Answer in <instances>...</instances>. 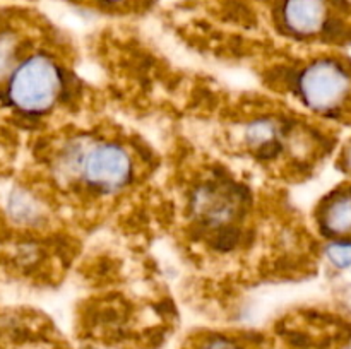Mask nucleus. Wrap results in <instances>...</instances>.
I'll use <instances>...</instances> for the list:
<instances>
[{
    "label": "nucleus",
    "instance_id": "423d86ee",
    "mask_svg": "<svg viewBox=\"0 0 351 349\" xmlns=\"http://www.w3.org/2000/svg\"><path fill=\"white\" fill-rule=\"evenodd\" d=\"M322 228L332 236H351V190H341L326 202Z\"/></svg>",
    "mask_w": 351,
    "mask_h": 349
},
{
    "label": "nucleus",
    "instance_id": "1a4fd4ad",
    "mask_svg": "<svg viewBox=\"0 0 351 349\" xmlns=\"http://www.w3.org/2000/svg\"><path fill=\"white\" fill-rule=\"evenodd\" d=\"M201 349H242V348H239V346L233 344V342L226 341V339L218 337V339H209V341H206Z\"/></svg>",
    "mask_w": 351,
    "mask_h": 349
},
{
    "label": "nucleus",
    "instance_id": "9b49d317",
    "mask_svg": "<svg viewBox=\"0 0 351 349\" xmlns=\"http://www.w3.org/2000/svg\"><path fill=\"white\" fill-rule=\"evenodd\" d=\"M98 2L105 3V5H122V3H129L132 0H98Z\"/></svg>",
    "mask_w": 351,
    "mask_h": 349
},
{
    "label": "nucleus",
    "instance_id": "39448f33",
    "mask_svg": "<svg viewBox=\"0 0 351 349\" xmlns=\"http://www.w3.org/2000/svg\"><path fill=\"white\" fill-rule=\"evenodd\" d=\"M280 17L291 34L312 38L331 24V0H281Z\"/></svg>",
    "mask_w": 351,
    "mask_h": 349
},
{
    "label": "nucleus",
    "instance_id": "7ed1b4c3",
    "mask_svg": "<svg viewBox=\"0 0 351 349\" xmlns=\"http://www.w3.org/2000/svg\"><path fill=\"white\" fill-rule=\"evenodd\" d=\"M82 174L93 188L113 192L129 183L132 177V159L123 147L101 144L84 157Z\"/></svg>",
    "mask_w": 351,
    "mask_h": 349
},
{
    "label": "nucleus",
    "instance_id": "0eeeda50",
    "mask_svg": "<svg viewBox=\"0 0 351 349\" xmlns=\"http://www.w3.org/2000/svg\"><path fill=\"white\" fill-rule=\"evenodd\" d=\"M328 259L338 269L351 266V242H335L328 246Z\"/></svg>",
    "mask_w": 351,
    "mask_h": 349
},
{
    "label": "nucleus",
    "instance_id": "6e6552de",
    "mask_svg": "<svg viewBox=\"0 0 351 349\" xmlns=\"http://www.w3.org/2000/svg\"><path fill=\"white\" fill-rule=\"evenodd\" d=\"M247 137L252 144L256 146H264L266 142H269L274 137V125L267 120H259V122H254L252 125L247 130Z\"/></svg>",
    "mask_w": 351,
    "mask_h": 349
},
{
    "label": "nucleus",
    "instance_id": "f03ea898",
    "mask_svg": "<svg viewBox=\"0 0 351 349\" xmlns=\"http://www.w3.org/2000/svg\"><path fill=\"white\" fill-rule=\"evenodd\" d=\"M298 92L314 112H336L346 105L351 96V72L331 58L315 60L300 74Z\"/></svg>",
    "mask_w": 351,
    "mask_h": 349
},
{
    "label": "nucleus",
    "instance_id": "9d476101",
    "mask_svg": "<svg viewBox=\"0 0 351 349\" xmlns=\"http://www.w3.org/2000/svg\"><path fill=\"white\" fill-rule=\"evenodd\" d=\"M343 163H345L346 171H350V173H351V140L348 144H346L345 153H343Z\"/></svg>",
    "mask_w": 351,
    "mask_h": 349
},
{
    "label": "nucleus",
    "instance_id": "f257e3e1",
    "mask_svg": "<svg viewBox=\"0 0 351 349\" xmlns=\"http://www.w3.org/2000/svg\"><path fill=\"white\" fill-rule=\"evenodd\" d=\"M62 92V72L53 57L29 51L0 89V113L21 120L38 118L50 112Z\"/></svg>",
    "mask_w": 351,
    "mask_h": 349
},
{
    "label": "nucleus",
    "instance_id": "20e7f679",
    "mask_svg": "<svg viewBox=\"0 0 351 349\" xmlns=\"http://www.w3.org/2000/svg\"><path fill=\"white\" fill-rule=\"evenodd\" d=\"M29 51L33 50L26 16L0 7V89Z\"/></svg>",
    "mask_w": 351,
    "mask_h": 349
}]
</instances>
